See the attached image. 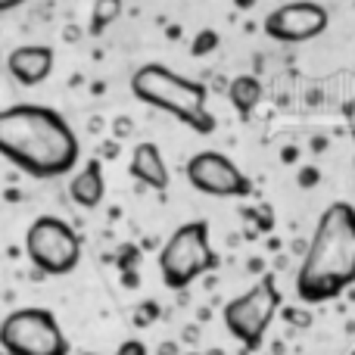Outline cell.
<instances>
[{
  "instance_id": "obj_18",
  "label": "cell",
  "mask_w": 355,
  "mask_h": 355,
  "mask_svg": "<svg viewBox=\"0 0 355 355\" xmlns=\"http://www.w3.org/2000/svg\"><path fill=\"white\" fill-rule=\"evenodd\" d=\"M318 181H321V172L318 168H312V166L300 168V175H296V184H300V187H315Z\"/></svg>"
},
{
  "instance_id": "obj_17",
  "label": "cell",
  "mask_w": 355,
  "mask_h": 355,
  "mask_svg": "<svg viewBox=\"0 0 355 355\" xmlns=\"http://www.w3.org/2000/svg\"><path fill=\"white\" fill-rule=\"evenodd\" d=\"M156 318H159V302L147 300V302H141V306H137V312H135V324H137V327L153 324Z\"/></svg>"
},
{
  "instance_id": "obj_24",
  "label": "cell",
  "mask_w": 355,
  "mask_h": 355,
  "mask_svg": "<svg viewBox=\"0 0 355 355\" xmlns=\"http://www.w3.org/2000/svg\"><path fill=\"white\" fill-rule=\"evenodd\" d=\"M159 355H178V343H162L159 346Z\"/></svg>"
},
{
  "instance_id": "obj_25",
  "label": "cell",
  "mask_w": 355,
  "mask_h": 355,
  "mask_svg": "<svg viewBox=\"0 0 355 355\" xmlns=\"http://www.w3.org/2000/svg\"><path fill=\"white\" fill-rule=\"evenodd\" d=\"M234 6H240V10H250V6H256V0H234Z\"/></svg>"
},
{
  "instance_id": "obj_21",
  "label": "cell",
  "mask_w": 355,
  "mask_h": 355,
  "mask_svg": "<svg viewBox=\"0 0 355 355\" xmlns=\"http://www.w3.org/2000/svg\"><path fill=\"white\" fill-rule=\"evenodd\" d=\"M112 131H116V135H119V137H128V135H131V131H135V125H131V122H128V119H125V116H122V119H116V122H112Z\"/></svg>"
},
{
  "instance_id": "obj_27",
  "label": "cell",
  "mask_w": 355,
  "mask_h": 355,
  "mask_svg": "<svg viewBox=\"0 0 355 355\" xmlns=\"http://www.w3.org/2000/svg\"><path fill=\"white\" fill-rule=\"evenodd\" d=\"M184 355H206V352H184Z\"/></svg>"
},
{
  "instance_id": "obj_19",
  "label": "cell",
  "mask_w": 355,
  "mask_h": 355,
  "mask_svg": "<svg viewBox=\"0 0 355 355\" xmlns=\"http://www.w3.org/2000/svg\"><path fill=\"white\" fill-rule=\"evenodd\" d=\"M116 355H150V352L141 340H125V343L116 349Z\"/></svg>"
},
{
  "instance_id": "obj_8",
  "label": "cell",
  "mask_w": 355,
  "mask_h": 355,
  "mask_svg": "<svg viewBox=\"0 0 355 355\" xmlns=\"http://www.w3.org/2000/svg\"><path fill=\"white\" fill-rule=\"evenodd\" d=\"M184 175H187L190 187L206 196L237 200V196L252 193V181L243 175V168H237V162H231L225 153H215V150H202V153L190 156Z\"/></svg>"
},
{
  "instance_id": "obj_9",
  "label": "cell",
  "mask_w": 355,
  "mask_h": 355,
  "mask_svg": "<svg viewBox=\"0 0 355 355\" xmlns=\"http://www.w3.org/2000/svg\"><path fill=\"white\" fill-rule=\"evenodd\" d=\"M327 25H331V16H327V10L321 3H315V0H290V3L277 6V10H271L265 16L262 28L271 41L302 44L324 35Z\"/></svg>"
},
{
  "instance_id": "obj_22",
  "label": "cell",
  "mask_w": 355,
  "mask_h": 355,
  "mask_svg": "<svg viewBox=\"0 0 355 355\" xmlns=\"http://www.w3.org/2000/svg\"><path fill=\"white\" fill-rule=\"evenodd\" d=\"M343 119H346V125H349V135L355 137V97L343 106Z\"/></svg>"
},
{
  "instance_id": "obj_10",
  "label": "cell",
  "mask_w": 355,
  "mask_h": 355,
  "mask_svg": "<svg viewBox=\"0 0 355 355\" xmlns=\"http://www.w3.org/2000/svg\"><path fill=\"white\" fill-rule=\"evenodd\" d=\"M53 60H56L53 50L44 47V44H22V47L10 50L6 69H10V75L22 87H35V85H41V81L50 78Z\"/></svg>"
},
{
  "instance_id": "obj_16",
  "label": "cell",
  "mask_w": 355,
  "mask_h": 355,
  "mask_svg": "<svg viewBox=\"0 0 355 355\" xmlns=\"http://www.w3.org/2000/svg\"><path fill=\"white\" fill-rule=\"evenodd\" d=\"M281 315H284V321H287L290 327H296V331H306V327H312V315L306 312V309H281Z\"/></svg>"
},
{
  "instance_id": "obj_29",
  "label": "cell",
  "mask_w": 355,
  "mask_h": 355,
  "mask_svg": "<svg viewBox=\"0 0 355 355\" xmlns=\"http://www.w3.org/2000/svg\"><path fill=\"white\" fill-rule=\"evenodd\" d=\"M87 355H91V352H87Z\"/></svg>"
},
{
  "instance_id": "obj_6",
  "label": "cell",
  "mask_w": 355,
  "mask_h": 355,
  "mask_svg": "<svg viewBox=\"0 0 355 355\" xmlns=\"http://www.w3.org/2000/svg\"><path fill=\"white\" fill-rule=\"evenodd\" d=\"M0 349L6 355H69V337L50 309H12L0 321Z\"/></svg>"
},
{
  "instance_id": "obj_7",
  "label": "cell",
  "mask_w": 355,
  "mask_h": 355,
  "mask_svg": "<svg viewBox=\"0 0 355 355\" xmlns=\"http://www.w3.org/2000/svg\"><path fill=\"white\" fill-rule=\"evenodd\" d=\"M25 252L41 275H72L81 262V237L69 221L56 215H41L25 231Z\"/></svg>"
},
{
  "instance_id": "obj_4",
  "label": "cell",
  "mask_w": 355,
  "mask_h": 355,
  "mask_svg": "<svg viewBox=\"0 0 355 355\" xmlns=\"http://www.w3.org/2000/svg\"><path fill=\"white\" fill-rule=\"evenodd\" d=\"M221 259L212 250L209 225L202 218L181 225L159 250V277L168 290H187L190 284L215 271Z\"/></svg>"
},
{
  "instance_id": "obj_2",
  "label": "cell",
  "mask_w": 355,
  "mask_h": 355,
  "mask_svg": "<svg viewBox=\"0 0 355 355\" xmlns=\"http://www.w3.org/2000/svg\"><path fill=\"white\" fill-rule=\"evenodd\" d=\"M355 284V206L331 202L321 212L315 234L296 271V296L306 306L337 300Z\"/></svg>"
},
{
  "instance_id": "obj_23",
  "label": "cell",
  "mask_w": 355,
  "mask_h": 355,
  "mask_svg": "<svg viewBox=\"0 0 355 355\" xmlns=\"http://www.w3.org/2000/svg\"><path fill=\"white\" fill-rule=\"evenodd\" d=\"M25 0H0V12H10V10H16V6H22Z\"/></svg>"
},
{
  "instance_id": "obj_1",
  "label": "cell",
  "mask_w": 355,
  "mask_h": 355,
  "mask_svg": "<svg viewBox=\"0 0 355 355\" xmlns=\"http://www.w3.org/2000/svg\"><path fill=\"white\" fill-rule=\"evenodd\" d=\"M0 156L25 175L50 181L78 166L81 144L62 112L41 103L0 110Z\"/></svg>"
},
{
  "instance_id": "obj_13",
  "label": "cell",
  "mask_w": 355,
  "mask_h": 355,
  "mask_svg": "<svg viewBox=\"0 0 355 355\" xmlns=\"http://www.w3.org/2000/svg\"><path fill=\"white\" fill-rule=\"evenodd\" d=\"M227 97H231V106L240 116L250 119L252 110L262 103V81H259L256 75H237V78L227 85Z\"/></svg>"
},
{
  "instance_id": "obj_20",
  "label": "cell",
  "mask_w": 355,
  "mask_h": 355,
  "mask_svg": "<svg viewBox=\"0 0 355 355\" xmlns=\"http://www.w3.org/2000/svg\"><path fill=\"white\" fill-rule=\"evenodd\" d=\"M135 259H137V250H135V246H125L122 256H119V268H122V271H131Z\"/></svg>"
},
{
  "instance_id": "obj_3",
  "label": "cell",
  "mask_w": 355,
  "mask_h": 355,
  "mask_svg": "<svg viewBox=\"0 0 355 355\" xmlns=\"http://www.w3.org/2000/svg\"><path fill=\"white\" fill-rule=\"evenodd\" d=\"M131 94L141 103L175 116L181 125L193 128L196 135H212L218 119L209 112V91L202 81L184 78L162 62H147L131 75Z\"/></svg>"
},
{
  "instance_id": "obj_26",
  "label": "cell",
  "mask_w": 355,
  "mask_h": 355,
  "mask_svg": "<svg viewBox=\"0 0 355 355\" xmlns=\"http://www.w3.org/2000/svg\"><path fill=\"white\" fill-rule=\"evenodd\" d=\"M206 355H225V352H221V349H209Z\"/></svg>"
},
{
  "instance_id": "obj_12",
  "label": "cell",
  "mask_w": 355,
  "mask_h": 355,
  "mask_svg": "<svg viewBox=\"0 0 355 355\" xmlns=\"http://www.w3.org/2000/svg\"><path fill=\"white\" fill-rule=\"evenodd\" d=\"M69 196H72L75 206L81 209H97L106 196V178H103V168L100 162H87L85 168H78L75 178L69 181Z\"/></svg>"
},
{
  "instance_id": "obj_14",
  "label": "cell",
  "mask_w": 355,
  "mask_h": 355,
  "mask_svg": "<svg viewBox=\"0 0 355 355\" xmlns=\"http://www.w3.org/2000/svg\"><path fill=\"white\" fill-rule=\"evenodd\" d=\"M119 16H122V0H94L87 31H91V35H103Z\"/></svg>"
},
{
  "instance_id": "obj_11",
  "label": "cell",
  "mask_w": 355,
  "mask_h": 355,
  "mask_svg": "<svg viewBox=\"0 0 355 355\" xmlns=\"http://www.w3.org/2000/svg\"><path fill=\"white\" fill-rule=\"evenodd\" d=\"M128 172H131L135 181H141L144 187H150V190H166L168 181H172V175H168V166H166V159H162L159 147H156V144H150V141H144V144H137V147H135Z\"/></svg>"
},
{
  "instance_id": "obj_5",
  "label": "cell",
  "mask_w": 355,
  "mask_h": 355,
  "mask_svg": "<svg viewBox=\"0 0 355 355\" xmlns=\"http://www.w3.org/2000/svg\"><path fill=\"white\" fill-rule=\"evenodd\" d=\"M277 312H281V290H277L275 277L265 275L259 284H252L246 293L234 296L221 309V321H225L227 334L243 346V352H256Z\"/></svg>"
},
{
  "instance_id": "obj_15",
  "label": "cell",
  "mask_w": 355,
  "mask_h": 355,
  "mask_svg": "<svg viewBox=\"0 0 355 355\" xmlns=\"http://www.w3.org/2000/svg\"><path fill=\"white\" fill-rule=\"evenodd\" d=\"M218 44H221L218 31H215V28H202L200 35L193 37V44H190V53H193V56H206V53H212Z\"/></svg>"
},
{
  "instance_id": "obj_28",
  "label": "cell",
  "mask_w": 355,
  "mask_h": 355,
  "mask_svg": "<svg viewBox=\"0 0 355 355\" xmlns=\"http://www.w3.org/2000/svg\"><path fill=\"white\" fill-rule=\"evenodd\" d=\"M349 355H355V349H352V352H349Z\"/></svg>"
}]
</instances>
